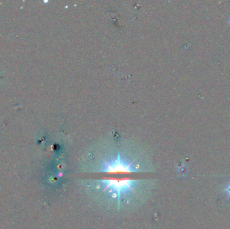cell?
Returning <instances> with one entry per match:
<instances>
[{"label": "cell", "mask_w": 230, "mask_h": 229, "mask_svg": "<svg viewBox=\"0 0 230 229\" xmlns=\"http://www.w3.org/2000/svg\"><path fill=\"white\" fill-rule=\"evenodd\" d=\"M223 191L225 193V194L228 196L229 198H230V182L225 187Z\"/></svg>", "instance_id": "3957f363"}, {"label": "cell", "mask_w": 230, "mask_h": 229, "mask_svg": "<svg viewBox=\"0 0 230 229\" xmlns=\"http://www.w3.org/2000/svg\"><path fill=\"white\" fill-rule=\"evenodd\" d=\"M98 183L96 186L99 188H102V191H108L110 194H113V197L118 198L119 207L120 206V198L124 194H127L130 192H135V188L140 186L139 181L131 180H100L96 181Z\"/></svg>", "instance_id": "6da1fadb"}, {"label": "cell", "mask_w": 230, "mask_h": 229, "mask_svg": "<svg viewBox=\"0 0 230 229\" xmlns=\"http://www.w3.org/2000/svg\"><path fill=\"white\" fill-rule=\"evenodd\" d=\"M97 171L105 173H131L140 171L139 169L134 167L133 161L128 163L120 158V153L116 158L110 161H104Z\"/></svg>", "instance_id": "7a4b0ae2"}]
</instances>
